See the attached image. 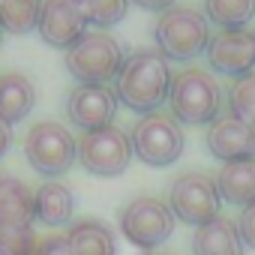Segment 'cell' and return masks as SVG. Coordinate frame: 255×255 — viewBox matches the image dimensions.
<instances>
[{"label": "cell", "instance_id": "cell-30", "mask_svg": "<svg viewBox=\"0 0 255 255\" xmlns=\"http://www.w3.org/2000/svg\"><path fill=\"white\" fill-rule=\"evenodd\" d=\"M0 42H3V30H0Z\"/></svg>", "mask_w": 255, "mask_h": 255}, {"label": "cell", "instance_id": "cell-23", "mask_svg": "<svg viewBox=\"0 0 255 255\" xmlns=\"http://www.w3.org/2000/svg\"><path fill=\"white\" fill-rule=\"evenodd\" d=\"M75 3H78L84 21L93 27H111L129 9V0H75Z\"/></svg>", "mask_w": 255, "mask_h": 255}, {"label": "cell", "instance_id": "cell-15", "mask_svg": "<svg viewBox=\"0 0 255 255\" xmlns=\"http://www.w3.org/2000/svg\"><path fill=\"white\" fill-rule=\"evenodd\" d=\"M216 189L222 201L246 207L255 201V159H240V162H225L222 171L216 174Z\"/></svg>", "mask_w": 255, "mask_h": 255}, {"label": "cell", "instance_id": "cell-25", "mask_svg": "<svg viewBox=\"0 0 255 255\" xmlns=\"http://www.w3.org/2000/svg\"><path fill=\"white\" fill-rule=\"evenodd\" d=\"M36 255H75V252H72V243L66 234H51V237L39 240Z\"/></svg>", "mask_w": 255, "mask_h": 255}, {"label": "cell", "instance_id": "cell-20", "mask_svg": "<svg viewBox=\"0 0 255 255\" xmlns=\"http://www.w3.org/2000/svg\"><path fill=\"white\" fill-rule=\"evenodd\" d=\"M42 0H0V30L24 36L36 27Z\"/></svg>", "mask_w": 255, "mask_h": 255}, {"label": "cell", "instance_id": "cell-26", "mask_svg": "<svg viewBox=\"0 0 255 255\" xmlns=\"http://www.w3.org/2000/svg\"><path fill=\"white\" fill-rule=\"evenodd\" d=\"M237 231H240V240H243V246L255 249V201H252V204H246V207L240 210Z\"/></svg>", "mask_w": 255, "mask_h": 255}, {"label": "cell", "instance_id": "cell-19", "mask_svg": "<svg viewBox=\"0 0 255 255\" xmlns=\"http://www.w3.org/2000/svg\"><path fill=\"white\" fill-rule=\"evenodd\" d=\"M0 219L33 222V192L18 177H0Z\"/></svg>", "mask_w": 255, "mask_h": 255}, {"label": "cell", "instance_id": "cell-17", "mask_svg": "<svg viewBox=\"0 0 255 255\" xmlns=\"http://www.w3.org/2000/svg\"><path fill=\"white\" fill-rule=\"evenodd\" d=\"M75 198L63 183H45L33 195V216L45 225H66L72 219Z\"/></svg>", "mask_w": 255, "mask_h": 255}, {"label": "cell", "instance_id": "cell-18", "mask_svg": "<svg viewBox=\"0 0 255 255\" xmlns=\"http://www.w3.org/2000/svg\"><path fill=\"white\" fill-rule=\"evenodd\" d=\"M66 237L75 255H114V234L102 222H93V219L75 222Z\"/></svg>", "mask_w": 255, "mask_h": 255}, {"label": "cell", "instance_id": "cell-10", "mask_svg": "<svg viewBox=\"0 0 255 255\" xmlns=\"http://www.w3.org/2000/svg\"><path fill=\"white\" fill-rule=\"evenodd\" d=\"M66 114L72 126H78L84 132L105 129L117 114V96L105 84H78L66 99Z\"/></svg>", "mask_w": 255, "mask_h": 255}, {"label": "cell", "instance_id": "cell-9", "mask_svg": "<svg viewBox=\"0 0 255 255\" xmlns=\"http://www.w3.org/2000/svg\"><path fill=\"white\" fill-rule=\"evenodd\" d=\"M78 159L96 177H117L120 171H126L132 159V141L114 126L84 132V138L78 141Z\"/></svg>", "mask_w": 255, "mask_h": 255}, {"label": "cell", "instance_id": "cell-11", "mask_svg": "<svg viewBox=\"0 0 255 255\" xmlns=\"http://www.w3.org/2000/svg\"><path fill=\"white\" fill-rule=\"evenodd\" d=\"M207 60L219 75H246L255 66V33L246 27L219 30L207 42Z\"/></svg>", "mask_w": 255, "mask_h": 255}, {"label": "cell", "instance_id": "cell-1", "mask_svg": "<svg viewBox=\"0 0 255 255\" xmlns=\"http://www.w3.org/2000/svg\"><path fill=\"white\" fill-rule=\"evenodd\" d=\"M171 69L168 60L159 51H135L132 57H126L117 78H114V96L120 105L132 108L138 114H156L159 105H165L171 93Z\"/></svg>", "mask_w": 255, "mask_h": 255}, {"label": "cell", "instance_id": "cell-12", "mask_svg": "<svg viewBox=\"0 0 255 255\" xmlns=\"http://www.w3.org/2000/svg\"><path fill=\"white\" fill-rule=\"evenodd\" d=\"M36 27L45 45L63 48V51H69L87 33V21L75 0H45Z\"/></svg>", "mask_w": 255, "mask_h": 255}, {"label": "cell", "instance_id": "cell-4", "mask_svg": "<svg viewBox=\"0 0 255 255\" xmlns=\"http://www.w3.org/2000/svg\"><path fill=\"white\" fill-rule=\"evenodd\" d=\"M123 48L114 36L87 30L69 51H66V69L81 84H105L114 81L123 66Z\"/></svg>", "mask_w": 255, "mask_h": 255}, {"label": "cell", "instance_id": "cell-22", "mask_svg": "<svg viewBox=\"0 0 255 255\" xmlns=\"http://www.w3.org/2000/svg\"><path fill=\"white\" fill-rule=\"evenodd\" d=\"M252 15H255V0H207V18L222 30L243 27Z\"/></svg>", "mask_w": 255, "mask_h": 255}, {"label": "cell", "instance_id": "cell-21", "mask_svg": "<svg viewBox=\"0 0 255 255\" xmlns=\"http://www.w3.org/2000/svg\"><path fill=\"white\" fill-rule=\"evenodd\" d=\"M36 231L30 222L0 219V255H36Z\"/></svg>", "mask_w": 255, "mask_h": 255}, {"label": "cell", "instance_id": "cell-24", "mask_svg": "<svg viewBox=\"0 0 255 255\" xmlns=\"http://www.w3.org/2000/svg\"><path fill=\"white\" fill-rule=\"evenodd\" d=\"M228 105H231V114L234 117H240L249 126H255V72H246V75H240L231 84Z\"/></svg>", "mask_w": 255, "mask_h": 255}, {"label": "cell", "instance_id": "cell-5", "mask_svg": "<svg viewBox=\"0 0 255 255\" xmlns=\"http://www.w3.org/2000/svg\"><path fill=\"white\" fill-rule=\"evenodd\" d=\"M24 156L33 171H39L45 177H57V174H66L72 168V162L78 159V141L72 138L66 126L45 120V123H36L27 132Z\"/></svg>", "mask_w": 255, "mask_h": 255}, {"label": "cell", "instance_id": "cell-3", "mask_svg": "<svg viewBox=\"0 0 255 255\" xmlns=\"http://www.w3.org/2000/svg\"><path fill=\"white\" fill-rule=\"evenodd\" d=\"M171 117L180 123H213L219 117V84L204 69H183L171 81Z\"/></svg>", "mask_w": 255, "mask_h": 255}, {"label": "cell", "instance_id": "cell-14", "mask_svg": "<svg viewBox=\"0 0 255 255\" xmlns=\"http://www.w3.org/2000/svg\"><path fill=\"white\" fill-rule=\"evenodd\" d=\"M192 252L195 255H243V240H240L237 222H231L225 216H216L207 225L195 228Z\"/></svg>", "mask_w": 255, "mask_h": 255}, {"label": "cell", "instance_id": "cell-29", "mask_svg": "<svg viewBox=\"0 0 255 255\" xmlns=\"http://www.w3.org/2000/svg\"><path fill=\"white\" fill-rule=\"evenodd\" d=\"M150 255H165V252H150Z\"/></svg>", "mask_w": 255, "mask_h": 255}, {"label": "cell", "instance_id": "cell-16", "mask_svg": "<svg viewBox=\"0 0 255 255\" xmlns=\"http://www.w3.org/2000/svg\"><path fill=\"white\" fill-rule=\"evenodd\" d=\"M33 102H36V90L27 75L18 72L0 75V120H6L9 126L24 120L33 111Z\"/></svg>", "mask_w": 255, "mask_h": 255}, {"label": "cell", "instance_id": "cell-8", "mask_svg": "<svg viewBox=\"0 0 255 255\" xmlns=\"http://www.w3.org/2000/svg\"><path fill=\"white\" fill-rule=\"evenodd\" d=\"M120 231L132 246L156 249L174 231V213L159 198H135L120 213Z\"/></svg>", "mask_w": 255, "mask_h": 255}, {"label": "cell", "instance_id": "cell-27", "mask_svg": "<svg viewBox=\"0 0 255 255\" xmlns=\"http://www.w3.org/2000/svg\"><path fill=\"white\" fill-rule=\"evenodd\" d=\"M9 144H12V129H9V123H6V120H0V159L6 156Z\"/></svg>", "mask_w": 255, "mask_h": 255}, {"label": "cell", "instance_id": "cell-28", "mask_svg": "<svg viewBox=\"0 0 255 255\" xmlns=\"http://www.w3.org/2000/svg\"><path fill=\"white\" fill-rule=\"evenodd\" d=\"M135 3H138L141 9H153V12H165V9H171V6H174V0H135Z\"/></svg>", "mask_w": 255, "mask_h": 255}, {"label": "cell", "instance_id": "cell-7", "mask_svg": "<svg viewBox=\"0 0 255 255\" xmlns=\"http://www.w3.org/2000/svg\"><path fill=\"white\" fill-rule=\"evenodd\" d=\"M219 204H222V195L216 189V180L207 177V174H180L171 186V195H168V207L174 213V219L186 222V225H207L210 219L219 216Z\"/></svg>", "mask_w": 255, "mask_h": 255}, {"label": "cell", "instance_id": "cell-13", "mask_svg": "<svg viewBox=\"0 0 255 255\" xmlns=\"http://www.w3.org/2000/svg\"><path fill=\"white\" fill-rule=\"evenodd\" d=\"M207 147L222 162L255 159V126H249L234 114H222L207 129Z\"/></svg>", "mask_w": 255, "mask_h": 255}, {"label": "cell", "instance_id": "cell-2", "mask_svg": "<svg viewBox=\"0 0 255 255\" xmlns=\"http://www.w3.org/2000/svg\"><path fill=\"white\" fill-rule=\"evenodd\" d=\"M156 45L165 60H192L201 51H207L210 30L204 15H198L192 6H171L156 21Z\"/></svg>", "mask_w": 255, "mask_h": 255}, {"label": "cell", "instance_id": "cell-6", "mask_svg": "<svg viewBox=\"0 0 255 255\" xmlns=\"http://www.w3.org/2000/svg\"><path fill=\"white\" fill-rule=\"evenodd\" d=\"M132 156H138L144 165L162 168L177 162L183 153V129L171 114H147L132 126Z\"/></svg>", "mask_w": 255, "mask_h": 255}]
</instances>
